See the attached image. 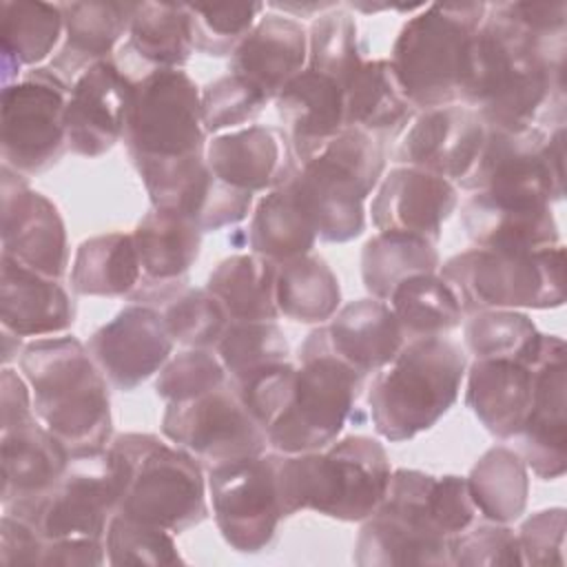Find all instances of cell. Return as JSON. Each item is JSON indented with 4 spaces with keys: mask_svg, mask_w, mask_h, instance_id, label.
<instances>
[{
    "mask_svg": "<svg viewBox=\"0 0 567 567\" xmlns=\"http://www.w3.org/2000/svg\"><path fill=\"white\" fill-rule=\"evenodd\" d=\"M0 195L2 257L49 279H60L69 266V241L58 206L29 188L27 177L4 164Z\"/></svg>",
    "mask_w": 567,
    "mask_h": 567,
    "instance_id": "18",
    "label": "cell"
},
{
    "mask_svg": "<svg viewBox=\"0 0 567 567\" xmlns=\"http://www.w3.org/2000/svg\"><path fill=\"white\" fill-rule=\"evenodd\" d=\"M173 346L162 312L144 303L124 306L86 343L104 379L122 392H131L157 374L171 359Z\"/></svg>",
    "mask_w": 567,
    "mask_h": 567,
    "instance_id": "19",
    "label": "cell"
},
{
    "mask_svg": "<svg viewBox=\"0 0 567 567\" xmlns=\"http://www.w3.org/2000/svg\"><path fill=\"white\" fill-rule=\"evenodd\" d=\"M441 257L436 244L403 233H377L361 250V279L370 297L388 301L408 277L436 272Z\"/></svg>",
    "mask_w": 567,
    "mask_h": 567,
    "instance_id": "43",
    "label": "cell"
},
{
    "mask_svg": "<svg viewBox=\"0 0 567 567\" xmlns=\"http://www.w3.org/2000/svg\"><path fill=\"white\" fill-rule=\"evenodd\" d=\"M106 563L109 565H177L184 563L173 532L135 520L120 512L113 514L104 534Z\"/></svg>",
    "mask_w": 567,
    "mask_h": 567,
    "instance_id": "48",
    "label": "cell"
},
{
    "mask_svg": "<svg viewBox=\"0 0 567 567\" xmlns=\"http://www.w3.org/2000/svg\"><path fill=\"white\" fill-rule=\"evenodd\" d=\"M71 452L38 419L9 432H0L2 507L29 518L42 498L55 487L69 465Z\"/></svg>",
    "mask_w": 567,
    "mask_h": 567,
    "instance_id": "25",
    "label": "cell"
},
{
    "mask_svg": "<svg viewBox=\"0 0 567 567\" xmlns=\"http://www.w3.org/2000/svg\"><path fill=\"white\" fill-rule=\"evenodd\" d=\"M465 343L476 359H509L532 363L543 332L518 310H478L465 323Z\"/></svg>",
    "mask_w": 567,
    "mask_h": 567,
    "instance_id": "44",
    "label": "cell"
},
{
    "mask_svg": "<svg viewBox=\"0 0 567 567\" xmlns=\"http://www.w3.org/2000/svg\"><path fill=\"white\" fill-rule=\"evenodd\" d=\"M264 2L241 4H186L193 44L204 55H233L237 44L261 18Z\"/></svg>",
    "mask_w": 567,
    "mask_h": 567,
    "instance_id": "49",
    "label": "cell"
},
{
    "mask_svg": "<svg viewBox=\"0 0 567 567\" xmlns=\"http://www.w3.org/2000/svg\"><path fill=\"white\" fill-rule=\"evenodd\" d=\"M124 487L126 465L111 445L78 452L71 454L55 487L24 520L33 523L44 540H104L109 520L120 507Z\"/></svg>",
    "mask_w": 567,
    "mask_h": 567,
    "instance_id": "14",
    "label": "cell"
},
{
    "mask_svg": "<svg viewBox=\"0 0 567 567\" xmlns=\"http://www.w3.org/2000/svg\"><path fill=\"white\" fill-rule=\"evenodd\" d=\"M133 244L142 266V284L186 281L199 257L202 230L188 217L151 208L135 226Z\"/></svg>",
    "mask_w": 567,
    "mask_h": 567,
    "instance_id": "35",
    "label": "cell"
},
{
    "mask_svg": "<svg viewBox=\"0 0 567 567\" xmlns=\"http://www.w3.org/2000/svg\"><path fill=\"white\" fill-rule=\"evenodd\" d=\"M463 312L547 310L565 303V248L509 252L472 248L439 266Z\"/></svg>",
    "mask_w": 567,
    "mask_h": 567,
    "instance_id": "8",
    "label": "cell"
},
{
    "mask_svg": "<svg viewBox=\"0 0 567 567\" xmlns=\"http://www.w3.org/2000/svg\"><path fill=\"white\" fill-rule=\"evenodd\" d=\"M44 538L38 527L9 512L0 520V563L4 567L40 565Z\"/></svg>",
    "mask_w": 567,
    "mask_h": 567,
    "instance_id": "55",
    "label": "cell"
},
{
    "mask_svg": "<svg viewBox=\"0 0 567 567\" xmlns=\"http://www.w3.org/2000/svg\"><path fill=\"white\" fill-rule=\"evenodd\" d=\"M228 374L210 348H188L171 357L155 379V394L168 403L188 401L221 388Z\"/></svg>",
    "mask_w": 567,
    "mask_h": 567,
    "instance_id": "51",
    "label": "cell"
},
{
    "mask_svg": "<svg viewBox=\"0 0 567 567\" xmlns=\"http://www.w3.org/2000/svg\"><path fill=\"white\" fill-rule=\"evenodd\" d=\"M268 102V95L250 80L237 73H226L202 89L204 131L206 135H219L226 128H244V124L252 122Z\"/></svg>",
    "mask_w": 567,
    "mask_h": 567,
    "instance_id": "50",
    "label": "cell"
},
{
    "mask_svg": "<svg viewBox=\"0 0 567 567\" xmlns=\"http://www.w3.org/2000/svg\"><path fill=\"white\" fill-rule=\"evenodd\" d=\"M0 323L18 337H47L66 332L75 321V303L60 286L9 257H0Z\"/></svg>",
    "mask_w": 567,
    "mask_h": 567,
    "instance_id": "31",
    "label": "cell"
},
{
    "mask_svg": "<svg viewBox=\"0 0 567 567\" xmlns=\"http://www.w3.org/2000/svg\"><path fill=\"white\" fill-rule=\"evenodd\" d=\"M465 403L496 439H514L534 401V361L476 359L467 370Z\"/></svg>",
    "mask_w": 567,
    "mask_h": 567,
    "instance_id": "30",
    "label": "cell"
},
{
    "mask_svg": "<svg viewBox=\"0 0 567 567\" xmlns=\"http://www.w3.org/2000/svg\"><path fill=\"white\" fill-rule=\"evenodd\" d=\"M18 365L31 388L38 421L71 454L111 443L109 381L86 346L75 337H40L24 343Z\"/></svg>",
    "mask_w": 567,
    "mask_h": 567,
    "instance_id": "2",
    "label": "cell"
},
{
    "mask_svg": "<svg viewBox=\"0 0 567 567\" xmlns=\"http://www.w3.org/2000/svg\"><path fill=\"white\" fill-rule=\"evenodd\" d=\"M458 206V188L427 171L396 166L381 177L370 215L379 233L416 235L432 244L441 239L443 221Z\"/></svg>",
    "mask_w": 567,
    "mask_h": 567,
    "instance_id": "23",
    "label": "cell"
},
{
    "mask_svg": "<svg viewBox=\"0 0 567 567\" xmlns=\"http://www.w3.org/2000/svg\"><path fill=\"white\" fill-rule=\"evenodd\" d=\"M162 434L210 467L259 456L268 447L264 427L248 412L230 381L202 396L168 403Z\"/></svg>",
    "mask_w": 567,
    "mask_h": 567,
    "instance_id": "16",
    "label": "cell"
},
{
    "mask_svg": "<svg viewBox=\"0 0 567 567\" xmlns=\"http://www.w3.org/2000/svg\"><path fill=\"white\" fill-rule=\"evenodd\" d=\"M392 308L405 341L443 337L461 326L463 308L452 286L436 272H421L403 279L390 295Z\"/></svg>",
    "mask_w": 567,
    "mask_h": 567,
    "instance_id": "41",
    "label": "cell"
},
{
    "mask_svg": "<svg viewBox=\"0 0 567 567\" xmlns=\"http://www.w3.org/2000/svg\"><path fill=\"white\" fill-rule=\"evenodd\" d=\"M290 179L261 197L248 226L250 250L272 264L310 255L317 244V233L301 210Z\"/></svg>",
    "mask_w": 567,
    "mask_h": 567,
    "instance_id": "38",
    "label": "cell"
},
{
    "mask_svg": "<svg viewBox=\"0 0 567 567\" xmlns=\"http://www.w3.org/2000/svg\"><path fill=\"white\" fill-rule=\"evenodd\" d=\"M467 357L450 339L405 341L368 390V408L379 436L401 443L427 432L456 403Z\"/></svg>",
    "mask_w": 567,
    "mask_h": 567,
    "instance_id": "5",
    "label": "cell"
},
{
    "mask_svg": "<svg viewBox=\"0 0 567 567\" xmlns=\"http://www.w3.org/2000/svg\"><path fill=\"white\" fill-rule=\"evenodd\" d=\"M485 2H427L401 27L390 64L416 111L461 104Z\"/></svg>",
    "mask_w": 567,
    "mask_h": 567,
    "instance_id": "4",
    "label": "cell"
},
{
    "mask_svg": "<svg viewBox=\"0 0 567 567\" xmlns=\"http://www.w3.org/2000/svg\"><path fill=\"white\" fill-rule=\"evenodd\" d=\"M563 159L565 126H487L481 153L456 188L551 204L563 197Z\"/></svg>",
    "mask_w": 567,
    "mask_h": 567,
    "instance_id": "12",
    "label": "cell"
},
{
    "mask_svg": "<svg viewBox=\"0 0 567 567\" xmlns=\"http://www.w3.org/2000/svg\"><path fill=\"white\" fill-rule=\"evenodd\" d=\"M452 565L496 567L523 565L518 536L505 523L470 525L452 540Z\"/></svg>",
    "mask_w": 567,
    "mask_h": 567,
    "instance_id": "52",
    "label": "cell"
},
{
    "mask_svg": "<svg viewBox=\"0 0 567 567\" xmlns=\"http://www.w3.org/2000/svg\"><path fill=\"white\" fill-rule=\"evenodd\" d=\"M215 352L235 383L257 370L288 361L290 346L275 321H230Z\"/></svg>",
    "mask_w": 567,
    "mask_h": 567,
    "instance_id": "45",
    "label": "cell"
},
{
    "mask_svg": "<svg viewBox=\"0 0 567 567\" xmlns=\"http://www.w3.org/2000/svg\"><path fill=\"white\" fill-rule=\"evenodd\" d=\"M461 224L476 248L532 252L560 244L551 204L474 193L461 206Z\"/></svg>",
    "mask_w": 567,
    "mask_h": 567,
    "instance_id": "26",
    "label": "cell"
},
{
    "mask_svg": "<svg viewBox=\"0 0 567 567\" xmlns=\"http://www.w3.org/2000/svg\"><path fill=\"white\" fill-rule=\"evenodd\" d=\"M485 122L467 104L425 109L403 131L394 159L439 175L454 186L472 171L485 142Z\"/></svg>",
    "mask_w": 567,
    "mask_h": 567,
    "instance_id": "20",
    "label": "cell"
},
{
    "mask_svg": "<svg viewBox=\"0 0 567 567\" xmlns=\"http://www.w3.org/2000/svg\"><path fill=\"white\" fill-rule=\"evenodd\" d=\"M299 361L286 401L266 427L268 445L279 454L315 452L337 441L365 379L308 343H301Z\"/></svg>",
    "mask_w": 567,
    "mask_h": 567,
    "instance_id": "10",
    "label": "cell"
},
{
    "mask_svg": "<svg viewBox=\"0 0 567 567\" xmlns=\"http://www.w3.org/2000/svg\"><path fill=\"white\" fill-rule=\"evenodd\" d=\"M523 565H565V509L551 507L532 514L518 529Z\"/></svg>",
    "mask_w": 567,
    "mask_h": 567,
    "instance_id": "53",
    "label": "cell"
},
{
    "mask_svg": "<svg viewBox=\"0 0 567 567\" xmlns=\"http://www.w3.org/2000/svg\"><path fill=\"white\" fill-rule=\"evenodd\" d=\"M206 164L219 182L246 193L272 190L299 171L284 133L259 124L215 135Z\"/></svg>",
    "mask_w": 567,
    "mask_h": 567,
    "instance_id": "27",
    "label": "cell"
},
{
    "mask_svg": "<svg viewBox=\"0 0 567 567\" xmlns=\"http://www.w3.org/2000/svg\"><path fill=\"white\" fill-rule=\"evenodd\" d=\"M268 9H277V11H284V16L286 13H295L292 18H308L310 13H315V11H319V13H323V11H328V9H334V7H339L337 2H301V4H297V2H268L266 4Z\"/></svg>",
    "mask_w": 567,
    "mask_h": 567,
    "instance_id": "58",
    "label": "cell"
},
{
    "mask_svg": "<svg viewBox=\"0 0 567 567\" xmlns=\"http://www.w3.org/2000/svg\"><path fill=\"white\" fill-rule=\"evenodd\" d=\"M346 126L372 137L396 135L414 120L416 109L405 97L390 60H363L346 89Z\"/></svg>",
    "mask_w": 567,
    "mask_h": 567,
    "instance_id": "34",
    "label": "cell"
},
{
    "mask_svg": "<svg viewBox=\"0 0 567 567\" xmlns=\"http://www.w3.org/2000/svg\"><path fill=\"white\" fill-rule=\"evenodd\" d=\"M195 51L190 18L186 4L175 2H137L131 24L128 42L122 53L135 55L144 71L182 69Z\"/></svg>",
    "mask_w": 567,
    "mask_h": 567,
    "instance_id": "36",
    "label": "cell"
},
{
    "mask_svg": "<svg viewBox=\"0 0 567 567\" xmlns=\"http://www.w3.org/2000/svg\"><path fill=\"white\" fill-rule=\"evenodd\" d=\"M359 31L352 13L343 7L319 13L308 31V69L334 78L343 89L361 66Z\"/></svg>",
    "mask_w": 567,
    "mask_h": 567,
    "instance_id": "46",
    "label": "cell"
},
{
    "mask_svg": "<svg viewBox=\"0 0 567 567\" xmlns=\"http://www.w3.org/2000/svg\"><path fill=\"white\" fill-rule=\"evenodd\" d=\"M159 312L173 341L188 348H215L230 323L224 306L206 288L184 286Z\"/></svg>",
    "mask_w": 567,
    "mask_h": 567,
    "instance_id": "47",
    "label": "cell"
},
{
    "mask_svg": "<svg viewBox=\"0 0 567 567\" xmlns=\"http://www.w3.org/2000/svg\"><path fill=\"white\" fill-rule=\"evenodd\" d=\"M308 33L301 22L281 13H266L230 55V73L259 86L268 100L306 69Z\"/></svg>",
    "mask_w": 567,
    "mask_h": 567,
    "instance_id": "29",
    "label": "cell"
},
{
    "mask_svg": "<svg viewBox=\"0 0 567 567\" xmlns=\"http://www.w3.org/2000/svg\"><path fill=\"white\" fill-rule=\"evenodd\" d=\"M213 518L221 538L241 554L268 549L284 518L275 476V454L221 463L206 478Z\"/></svg>",
    "mask_w": 567,
    "mask_h": 567,
    "instance_id": "15",
    "label": "cell"
},
{
    "mask_svg": "<svg viewBox=\"0 0 567 567\" xmlns=\"http://www.w3.org/2000/svg\"><path fill=\"white\" fill-rule=\"evenodd\" d=\"M461 104L472 106L487 126L501 128L538 124L551 111L563 115L565 40H536L509 20L501 2L487 4Z\"/></svg>",
    "mask_w": 567,
    "mask_h": 567,
    "instance_id": "1",
    "label": "cell"
},
{
    "mask_svg": "<svg viewBox=\"0 0 567 567\" xmlns=\"http://www.w3.org/2000/svg\"><path fill=\"white\" fill-rule=\"evenodd\" d=\"M22 348V337L2 328V365H9L13 359H20Z\"/></svg>",
    "mask_w": 567,
    "mask_h": 567,
    "instance_id": "59",
    "label": "cell"
},
{
    "mask_svg": "<svg viewBox=\"0 0 567 567\" xmlns=\"http://www.w3.org/2000/svg\"><path fill=\"white\" fill-rule=\"evenodd\" d=\"M275 476L284 518L312 509L328 518L363 523L381 505L392 467L377 439L352 434L315 452H277Z\"/></svg>",
    "mask_w": 567,
    "mask_h": 567,
    "instance_id": "3",
    "label": "cell"
},
{
    "mask_svg": "<svg viewBox=\"0 0 567 567\" xmlns=\"http://www.w3.org/2000/svg\"><path fill=\"white\" fill-rule=\"evenodd\" d=\"M131 102V80L113 60L84 69L69 86L66 142L82 157L109 153L122 137Z\"/></svg>",
    "mask_w": 567,
    "mask_h": 567,
    "instance_id": "22",
    "label": "cell"
},
{
    "mask_svg": "<svg viewBox=\"0 0 567 567\" xmlns=\"http://www.w3.org/2000/svg\"><path fill=\"white\" fill-rule=\"evenodd\" d=\"M64 35L60 4L42 0L0 2V47L4 86L22 78V66L44 62Z\"/></svg>",
    "mask_w": 567,
    "mask_h": 567,
    "instance_id": "33",
    "label": "cell"
},
{
    "mask_svg": "<svg viewBox=\"0 0 567 567\" xmlns=\"http://www.w3.org/2000/svg\"><path fill=\"white\" fill-rule=\"evenodd\" d=\"M503 11L523 31L543 42H563L567 31V2H501Z\"/></svg>",
    "mask_w": 567,
    "mask_h": 567,
    "instance_id": "54",
    "label": "cell"
},
{
    "mask_svg": "<svg viewBox=\"0 0 567 567\" xmlns=\"http://www.w3.org/2000/svg\"><path fill=\"white\" fill-rule=\"evenodd\" d=\"M436 476L394 470L381 505L363 520L354 563L361 567L452 565V540L439 518Z\"/></svg>",
    "mask_w": 567,
    "mask_h": 567,
    "instance_id": "9",
    "label": "cell"
},
{
    "mask_svg": "<svg viewBox=\"0 0 567 567\" xmlns=\"http://www.w3.org/2000/svg\"><path fill=\"white\" fill-rule=\"evenodd\" d=\"M35 419L38 416L33 412V396L27 379L22 372L4 365L0 374V432L16 430Z\"/></svg>",
    "mask_w": 567,
    "mask_h": 567,
    "instance_id": "56",
    "label": "cell"
},
{
    "mask_svg": "<svg viewBox=\"0 0 567 567\" xmlns=\"http://www.w3.org/2000/svg\"><path fill=\"white\" fill-rule=\"evenodd\" d=\"M133 166L153 208L188 217L202 233L239 224L252 206V193L237 190L213 175L206 153L168 162H137Z\"/></svg>",
    "mask_w": 567,
    "mask_h": 567,
    "instance_id": "17",
    "label": "cell"
},
{
    "mask_svg": "<svg viewBox=\"0 0 567 567\" xmlns=\"http://www.w3.org/2000/svg\"><path fill=\"white\" fill-rule=\"evenodd\" d=\"M66 102L69 84L49 66L31 69L20 80L2 86V164L24 177L58 164L69 148Z\"/></svg>",
    "mask_w": 567,
    "mask_h": 567,
    "instance_id": "13",
    "label": "cell"
},
{
    "mask_svg": "<svg viewBox=\"0 0 567 567\" xmlns=\"http://www.w3.org/2000/svg\"><path fill=\"white\" fill-rule=\"evenodd\" d=\"M64 18V42L51 60L53 71L64 84L71 82L91 64L109 60L124 33L137 2H58Z\"/></svg>",
    "mask_w": 567,
    "mask_h": 567,
    "instance_id": "32",
    "label": "cell"
},
{
    "mask_svg": "<svg viewBox=\"0 0 567 567\" xmlns=\"http://www.w3.org/2000/svg\"><path fill=\"white\" fill-rule=\"evenodd\" d=\"M131 80L124 144L133 164L206 153L202 91L182 69H153Z\"/></svg>",
    "mask_w": 567,
    "mask_h": 567,
    "instance_id": "11",
    "label": "cell"
},
{
    "mask_svg": "<svg viewBox=\"0 0 567 567\" xmlns=\"http://www.w3.org/2000/svg\"><path fill=\"white\" fill-rule=\"evenodd\" d=\"M516 452L543 481L565 474L567 467V421H565V341L543 334L534 359L532 410L514 436Z\"/></svg>",
    "mask_w": 567,
    "mask_h": 567,
    "instance_id": "21",
    "label": "cell"
},
{
    "mask_svg": "<svg viewBox=\"0 0 567 567\" xmlns=\"http://www.w3.org/2000/svg\"><path fill=\"white\" fill-rule=\"evenodd\" d=\"M467 489L476 512L492 523H512L527 507V465L512 447H489L472 467Z\"/></svg>",
    "mask_w": 567,
    "mask_h": 567,
    "instance_id": "42",
    "label": "cell"
},
{
    "mask_svg": "<svg viewBox=\"0 0 567 567\" xmlns=\"http://www.w3.org/2000/svg\"><path fill=\"white\" fill-rule=\"evenodd\" d=\"M140 279V257L126 233L84 239L71 264V290L84 297H128Z\"/></svg>",
    "mask_w": 567,
    "mask_h": 567,
    "instance_id": "37",
    "label": "cell"
},
{
    "mask_svg": "<svg viewBox=\"0 0 567 567\" xmlns=\"http://www.w3.org/2000/svg\"><path fill=\"white\" fill-rule=\"evenodd\" d=\"M275 301L279 315L297 323H323L341 306L339 279L317 255L281 261L275 268Z\"/></svg>",
    "mask_w": 567,
    "mask_h": 567,
    "instance_id": "40",
    "label": "cell"
},
{
    "mask_svg": "<svg viewBox=\"0 0 567 567\" xmlns=\"http://www.w3.org/2000/svg\"><path fill=\"white\" fill-rule=\"evenodd\" d=\"M106 563L104 540L91 538H62L44 540L40 565H102Z\"/></svg>",
    "mask_w": 567,
    "mask_h": 567,
    "instance_id": "57",
    "label": "cell"
},
{
    "mask_svg": "<svg viewBox=\"0 0 567 567\" xmlns=\"http://www.w3.org/2000/svg\"><path fill=\"white\" fill-rule=\"evenodd\" d=\"M275 104L284 137L299 166L321 153L346 128L343 86L308 66L279 91Z\"/></svg>",
    "mask_w": 567,
    "mask_h": 567,
    "instance_id": "28",
    "label": "cell"
},
{
    "mask_svg": "<svg viewBox=\"0 0 567 567\" xmlns=\"http://www.w3.org/2000/svg\"><path fill=\"white\" fill-rule=\"evenodd\" d=\"M275 268L277 264L255 252L233 255L215 266L206 290L224 306L230 321H275L279 317Z\"/></svg>",
    "mask_w": 567,
    "mask_h": 567,
    "instance_id": "39",
    "label": "cell"
},
{
    "mask_svg": "<svg viewBox=\"0 0 567 567\" xmlns=\"http://www.w3.org/2000/svg\"><path fill=\"white\" fill-rule=\"evenodd\" d=\"M334 354L361 377L379 372L405 346V337L388 301L368 297L339 308L326 326L303 341Z\"/></svg>",
    "mask_w": 567,
    "mask_h": 567,
    "instance_id": "24",
    "label": "cell"
},
{
    "mask_svg": "<svg viewBox=\"0 0 567 567\" xmlns=\"http://www.w3.org/2000/svg\"><path fill=\"white\" fill-rule=\"evenodd\" d=\"M126 465V487L117 512L173 534L208 516L206 478L195 456L155 434L126 432L109 443Z\"/></svg>",
    "mask_w": 567,
    "mask_h": 567,
    "instance_id": "7",
    "label": "cell"
},
{
    "mask_svg": "<svg viewBox=\"0 0 567 567\" xmlns=\"http://www.w3.org/2000/svg\"><path fill=\"white\" fill-rule=\"evenodd\" d=\"M383 168L381 142L354 126H346L299 166L290 182L317 239L343 244L365 230V199L379 186Z\"/></svg>",
    "mask_w": 567,
    "mask_h": 567,
    "instance_id": "6",
    "label": "cell"
}]
</instances>
